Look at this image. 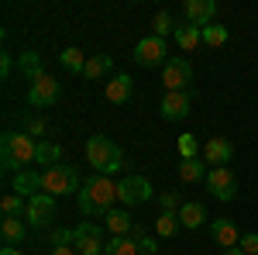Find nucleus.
I'll return each instance as SVG.
<instances>
[{"mask_svg":"<svg viewBox=\"0 0 258 255\" xmlns=\"http://www.w3.org/2000/svg\"><path fill=\"white\" fill-rule=\"evenodd\" d=\"M241 252L244 255H258V235H241Z\"/></svg>","mask_w":258,"mask_h":255,"instance_id":"c9c22d12","label":"nucleus"},{"mask_svg":"<svg viewBox=\"0 0 258 255\" xmlns=\"http://www.w3.org/2000/svg\"><path fill=\"white\" fill-rule=\"evenodd\" d=\"M24 221H28L31 228H48V224L55 221V196L35 193L28 200V207H24Z\"/></svg>","mask_w":258,"mask_h":255,"instance_id":"39448f33","label":"nucleus"},{"mask_svg":"<svg viewBox=\"0 0 258 255\" xmlns=\"http://www.w3.org/2000/svg\"><path fill=\"white\" fill-rule=\"evenodd\" d=\"M179 179H182V183L207 179V162H203V156H200V159H182V166H179Z\"/></svg>","mask_w":258,"mask_h":255,"instance_id":"5701e85b","label":"nucleus"},{"mask_svg":"<svg viewBox=\"0 0 258 255\" xmlns=\"http://www.w3.org/2000/svg\"><path fill=\"white\" fill-rule=\"evenodd\" d=\"M0 235H4V245H21L24 235H28V228H24L21 217H4L0 221Z\"/></svg>","mask_w":258,"mask_h":255,"instance_id":"412c9836","label":"nucleus"},{"mask_svg":"<svg viewBox=\"0 0 258 255\" xmlns=\"http://www.w3.org/2000/svg\"><path fill=\"white\" fill-rule=\"evenodd\" d=\"M135 62L138 66H165V38H159V35H148V38H141L138 45H135Z\"/></svg>","mask_w":258,"mask_h":255,"instance_id":"9d476101","label":"nucleus"},{"mask_svg":"<svg viewBox=\"0 0 258 255\" xmlns=\"http://www.w3.org/2000/svg\"><path fill=\"white\" fill-rule=\"evenodd\" d=\"M182 14H186V24H193V28H210L214 18H217V4L214 0H186L182 4Z\"/></svg>","mask_w":258,"mask_h":255,"instance_id":"f8f14e48","label":"nucleus"},{"mask_svg":"<svg viewBox=\"0 0 258 255\" xmlns=\"http://www.w3.org/2000/svg\"><path fill=\"white\" fill-rule=\"evenodd\" d=\"M21 76H28L31 83L38 76H45V69H41V56L38 52H21Z\"/></svg>","mask_w":258,"mask_h":255,"instance_id":"393cba45","label":"nucleus"},{"mask_svg":"<svg viewBox=\"0 0 258 255\" xmlns=\"http://www.w3.org/2000/svg\"><path fill=\"white\" fill-rule=\"evenodd\" d=\"M210 238L217 241L224 252L241 245V231H238V224H234L231 217H217V221H210Z\"/></svg>","mask_w":258,"mask_h":255,"instance_id":"2eb2a0df","label":"nucleus"},{"mask_svg":"<svg viewBox=\"0 0 258 255\" xmlns=\"http://www.w3.org/2000/svg\"><path fill=\"white\" fill-rule=\"evenodd\" d=\"M207 190L217 196V200H234L238 196V179H234V169H227V166H217V169H210L207 173Z\"/></svg>","mask_w":258,"mask_h":255,"instance_id":"423d86ee","label":"nucleus"},{"mask_svg":"<svg viewBox=\"0 0 258 255\" xmlns=\"http://www.w3.org/2000/svg\"><path fill=\"white\" fill-rule=\"evenodd\" d=\"M152 28H155L152 35H159V38H165L169 31L176 35V24H172V14H169V11H159V14L152 18Z\"/></svg>","mask_w":258,"mask_h":255,"instance_id":"c85d7f7f","label":"nucleus"},{"mask_svg":"<svg viewBox=\"0 0 258 255\" xmlns=\"http://www.w3.org/2000/svg\"><path fill=\"white\" fill-rule=\"evenodd\" d=\"M59 159H62V148L55 145V141L41 138V141H38V152H35V162L45 166V169H52V166H59Z\"/></svg>","mask_w":258,"mask_h":255,"instance_id":"4be33fe9","label":"nucleus"},{"mask_svg":"<svg viewBox=\"0 0 258 255\" xmlns=\"http://www.w3.org/2000/svg\"><path fill=\"white\" fill-rule=\"evenodd\" d=\"M103 255H141V252H138V241L127 235V238H110Z\"/></svg>","mask_w":258,"mask_h":255,"instance_id":"a878e982","label":"nucleus"},{"mask_svg":"<svg viewBox=\"0 0 258 255\" xmlns=\"http://www.w3.org/2000/svg\"><path fill=\"white\" fill-rule=\"evenodd\" d=\"M73 235H76L73 245H76V252H80V255H100L103 248H107V245H103V231H100L93 221H83Z\"/></svg>","mask_w":258,"mask_h":255,"instance_id":"9b49d317","label":"nucleus"},{"mask_svg":"<svg viewBox=\"0 0 258 255\" xmlns=\"http://www.w3.org/2000/svg\"><path fill=\"white\" fill-rule=\"evenodd\" d=\"M152 183L145 176H127V179H120L117 183V200L120 203H127V207H135V203H148L152 200Z\"/></svg>","mask_w":258,"mask_h":255,"instance_id":"0eeeda50","label":"nucleus"},{"mask_svg":"<svg viewBox=\"0 0 258 255\" xmlns=\"http://www.w3.org/2000/svg\"><path fill=\"white\" fill-rule=\"evenodd\" d=\"M52 255H76V245H55Z\"/></svg>","mask_w":258,"mask_h":255,"instance_id":"4c0bfd02","label":"nucleus"},{"mask_svg":"<svg viewBox=\"0 0 258 255\" xmlns=\"http://www.w3.org/2000/svg\"><path fill=\"white\" fill-rule=\"evenodd\" d=\"M131 97H135V79L127 73H117V76H110L103 83V100L107 104H127Z\"/></svg>","mask_w":258,"mask_h":255,"instance_id":"ddd939ff","label":"nucleus"},{"mask_svg":"<svg viewBox=\"0 0 258 255\" xmlns=\"http://www.w3.org/2000/svg\"><path fill=\"white\" fill-rule=\"evenodd\" d=\"M83 179L73 166H52V169H41V193L48 196H69L80 193Z\"/></svg>","mask_w":258,"mask_h":255,"instance_id":"20e7f679","label":"nucleus"},{"mask_svg":"<svg viewBox=\"0 0 258 255\" xmlns=\"http://www.w3.org/2000/svg\"><path fill=\"white\" fill-rule=\"evenodd\" d=\"M200 156H203V162H207L210 169H217V166H227V162L234 159V145H231V138H210Z\"/></svg>","mask_w":258,"mask_h":255,"instance_id":"4468645a","label":"nucleus"},{"mask_svg":"<svg viewBox=\"0 0 258 255\" xmlns=\"http://www.w3.org/2000/svg\"><path fill=\"white\" fill-rule=\"evenodd\" d=\"M203 221H207V207H203V203L189 200V203H182V207H179V224H182V228H189V231H193V228H200Z\"/></svg>","mask_w":258,"mask_h":255,"instance_id":"6ab92c4d","label":"nucleus"},{"mask_svg":"<svg viewBox=\"0 0 258 255\" xmlns=\"http://www.w3.org/2000/svg\"><path fill=\"white\" fill-rule=\"evenodd\" d=\"M172 38H176V45L182 48V52H193V48H197L200 41H203V31L182 21V24H176V35H172Z\"/></svg>","mask_w":258,"mask_h":255,"instance_id":"aec40b11","label":"nucleus"},{"mask_svg":"<svg viewBox=\"0 0 258 255\" xmlns=\"http://www.w3.org/2000/svg\"><path fill=\"white\" fill-rule=\"evenodd\" d=\"M193 79V66L186 59H169L162 66V83H165V93H179L186 90V83Z\"/></svg>","mask_w":258,"mask_h":255,"instance_id":"1a4fd4ad","label":"nucleus"},{"mask_svg":"<svg viewBox=\"0 0 258 255\" xmlns=\"http://www.w3.org/2000/svg\"><path fill=\"white\" fill-rule=\"evenodd\" d=\"M86 162L97 169V176H110V173H117L120 166H124V152H120L110 138L93 135L86 141Z\"/></svg>","mask_w":258,"mask_h":255,"instance_id":"7ed1b4c3","label":"nucleus"},{"mask_svg":"<svg viewBox=\"0 0 258 255\" xmlns=\"http://www.w3.org/2000/svg\"><path fill=\"white\" fill-rule=\"evenodd\" d=\"M110 69H114V59L100 52V56H90L86 69H83V76H86V79H103L107 73H110Z\"/></svg>","mask_w":258,"mask_h":255,"instance_id":"b1692460","label":"nucleus"},{"mask_svg":"<svg viewBox=\"0 0 258 255\" xmlns=\"http://www.w3.org/2000/svg\"><path fill=\"white\" fill-rule=\"evenodd\" d=\"M224 255H244V252H241V248H227Z\"/></svg>","mask_w":258,"mask_h":255,"instance_id":"ea45409f","label":"nucleus"},{"mask_svg":"<svg viewBox=\"0 0 258 255\" xmlns=\"http://www.w3.org/2000/svg\"><path fill=\"white\" fill-rule=\"evenodd\" d=\"M182 228L179 224V214H159L155 217V231H159V238H172Z\"/></svg>","mask_w":258,"mask_h":255,"instance_id":"cd10ccee","label":"nucleus"},{"mask_svg":"<svg viewBox=\"0 0 258 255\" xmlns=\"http://www.w3.org/2000/svg\"><path fill=\"white\" fill-rule=\"evenodd\" d=\"M24 135H31V138H35V141H38V138L45 135V121H41L38 114H31V118L24 121Z\"/></svg>","mask_w":258,"mask_h":255,"instance_id":"72a5a7b5","label":"nucleus"},{"mask_svg":"<svg viewBox=\"0 0 258 255\" xmlns=\"http://www.w3.org/2000/svg\"><path fill=\"white\" fill-rule=\"evenodd\" d=\"M11 66H14V59H11V56L4 52V56H0V76H4V79L11 76Z\"/></svg>","mask_w":258,"mask_h":255,"instance_id":"e433bc0d","label":"nucleus"},{"mask_svg":"<svg viewBox=\"0 0 258 255\" xmlns=\"http://www.w3.org/2000/svg\"><path fill=\"white\" fill-rule=\"evenodd\" d=\"M114 200H117V183L110 176H93L83 179V190L76 193V203L86 217L93 214H110L114 211Z\"/></svg>","mask_w":258,"mask_h":255,"instance_id":"f257e3e1","label":"nucleus"},{"mask_svg":"<svg viewBox=\"0 0 258 255\" xmlns=\"http://www.w3.org/2000/svg\"><path fill=\"white\" fill-rule=\"evenodd\" d=\"M14 193L21 196H31L41 193V173H35V169H21V173H14Z\"/></svg>","mask_w":258,"mask_h":255,"instance_id":"f3484780","label":"nucleus"},{"mask_svg":"<svg viewBox=\"0 0 258 255\" xmlns=\"http://www.w3.org/2000/svg\"><path fill=\"white\" fill-rule=\"evenodd\" d=\"M103 224H107V231L114 238H127L135 231V221H131L127 211H110V214H103Z\"/></svg>","mask_w":258,"mask_h":255,"instance_id":"a211bd4d","label":"nucleus"},{"mask_svg":"<svg viewBox=\"0 0 258 255\" xmlns=\"http://www.w3.org/2000/svg\"><path fill=\"white\" fill-rule=\"evenodd\" d=\"M162 118L165 121H182L189 114V90H179V93H165L159 104Z\"/></svg>","mask_w":258,"mask_h":255,"instance_id":"dca6fc26","label":"nucleus"},{"mask_svg":"<svg viewBox=\"0 0 258 255\" xmlns=\"http://www.w3.org/2000/svg\"><path fill=\"white\" fill-rule=\"evenodd\" d=\"M21 207H28L21 193H7L4 200H0V211H4V217H21Z\"/></svg>","mask_w":258,"mask_h":255,"instance_id":"7c9ffc66","label":"nucleus"},{"mask_svg":"<svg viewBox=\"0 0 258 255\" xmlns=\"http://www.w3.org/2000/svg\"><path fill=\"white\" fill-rule=\"evenodd\" d=\"M59 93H62L59 79L45 73V76H38L31 86H28V104H31V107H52V104L59 100Z\"/></svg>","mask_w":258,"mask_h":255,"instance_id":"6e6552de","label":"nucleus"},{"mask_svg":"<svg viewBox=\"0 0 258 255\" xmlns=\"http://www.w3.org/2000/svg\"><path fill=\"white\" fill-rule=\"evenodd\" d=\"M203 45H210V48H220V45H227V28H220V24H210V28H203Z\"/></svg>","mask_w":258,"mask_h":255,"instance_id":"c756f323","label":"nucleus"},{"mask_svg":"<svg viewBox=\"0 0 258 255\" xmlns=\"http://www.w3.org/2000/svg\"><path fill=\"white\" fill-rule=\"evenodd\" d=\"M73 241H76V235L66 231V228H55V231H52V248H55V245H73Z\"/></svg>","mask_w":258,"mask_h":255,"instance_id":"f704fd0d","label":"nucleus"},{"mask_svg":"<svg viewBox=\"0 0 258 255\" xmlns=\"http://www.w3.org/2000/svg\"><path fill=\"white\" fill-rule=\"evenodd\" d=\"M0 255H21V248H18V245H4V248H0Z\"/></svg>","mask_w":258,"mask_h":255,"instance_id":"58836bf2","label":"nucleus"},{"mask_svg":"<svg viewBox=\"0 0 258 255\" xmlns=\"http://www.w3.org/2000/svg\"><path fill=\"white\" fill-rule=\"evenodd\" d=\"M35 152H38V141L24 131H4L0 138V162L7 173H21L28 162H35Z\"/></svg>","mask_w":258,"mask_h":255,"instance_id":"f03ea898","label":"nucleus"},{"mask_svg":"<svg viewBox=\"0 0 258 255\" xmlns=\"http://www.w3.org/2000/svg\"><path fill=\"white\" fill-rule=\"evenodd\" d=\"M176 145H179V156H182V159H200V152H203V148L197 145V138L189 135V131H186V135H179Z\"/></svg>","mask_w":258,"mask_h":255,"instance_id":"2f4dec72","label":"nucleus"},{"mask_svg":"<svg viewBox=\"0 0 258 255\" xmlns=\"http://www.w3.org/2000/svg\"><path fill=\"white\" fill-rule=\"evenodd\" d=\"M159 203H162V214H179V207H182L186 200H179L176 190H162V193H159Z\"/></svg>","mask_w":258,"mask_h":255,"instance_id":"473e14b6","label":"nucleus"},{"mask_svg":"<svg viewBox=\"0 0 258 255\" xmlns=\"http://www.w3.org/2000/svg\"><path fill=\"white\" fill-rule=\"evenodd\" d=\"M59 62L66 66V69H69V73H83V69H86V62H90V59L83 56L80 48H62Z\"/></svg>","mask_w":258,"mask_h":255,"instance_id":"bb28decb","label":"nucleus"}]
</instances>
